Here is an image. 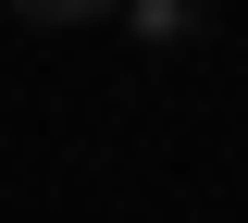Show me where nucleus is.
<instances>
[{"label":"nucleus","mask_w":248,"mask_h":223,"mask_svg":"<svg viewBox=\"0 0 248 223\" xmlns=\"http://www.w3.org/2000/svg\"><path fill=\"white\" fill-rule=\"evenodd\" d=\"M25 25H99V13H124V0H13Z\"/></svg>","instance_id":"nucleus-2"},{"label":"nucleus","mask_w":248,"mask_h":223,"mask_svg":"<svg viewBox=\"0 0 248 223\" xmlns=\"http://www.w3.org/2000/svg\"><path fill=\"white\" fill-rule=\"evenodd\" d=\"M199 25H211V0H124V37L137 50H186Z\"/></svg>","instance_id":"nucleus-1"}]
</instances>
